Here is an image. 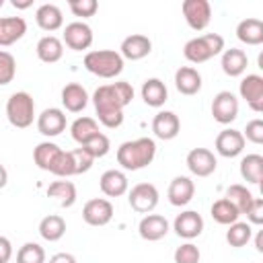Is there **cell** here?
<instances>
[{"label": "cell", "mask_w": 263, "mask_h": 263, "mask_svg": "<svg viewBox=\"0 0 263 263\" xmlns=\"http://www.w3.org/2000/svg\"><path fill=\"white\" fill-rule=\"evenodd\" d=\"M132 99H134V86L125 80L99 86L92 92V105L99 121L109 129L119 127L123 123V109L132 103Z\"/></svg>", "instance_id": "1"}, {"label": "cell", "mask_w": 263, "mask_h": 263, "mask_svg": "<svg viewBox=\"0 0 263 263\" xmlns=\"http://www.w3.org/2000/svg\"><path fill=\"white\" fill-rule=\"evenodd\" d=\"M117 162L125 171H140L148 166L156 156V142L152 138L127 140L117 148Z\"/></svg>", "instance_id": "2"}, {"label": "cell", "mask_w": 263, "mask_h": 263, "mask_svg": "<svg viewBox=\"0 0 263 263\" xmlns=\"http://www.w3.org/2000/svg\"><path fill=\"white\" fill-rule=\"evenodd\" d=\"M84 68L99 78H115L123 72V58L115 49H95L84 55Z\"/></svg>", "instance_id": "3"}, {"label": "cell", "mask_w": 263, "mask_h": 263, "mask_svg": "<svg viewBox=\"0 0 263 263\" xmlns=\"http://www.w3.org/2000/svg\"><path fill=\"white\" fill-rule=\"evenodd\" d=\"M224 49V37L218 33H203L199 37H193L185 43L183 47V55L185 60H189L191 64H203L208 60H212L214 55L222 53Z\"/></svg>", "instance_id": "4"}, {"label": "cell", "mask_w": 263, "mask_h": 263, "mask_svg": "<svg viewBox=\"0 0 263 263\" xmlns=\"http://www.w3.org/2000/svg\"><path fill=\"white\" fill-rule=\"evenodd\" d=\"M6 117H8L10 125H14L18 129L29 127L35 119V101H33V97L25 90L12 92L6 101Z\"/></svg>", "instance_id": "5"}, {"label": "cell", "mask_w": 263, "mask_h": 263, "mask_svg": "<svg viewBox=\"0 0 263 263\" xmlns=\"http://www.w3.org/2000/svg\"><path fill=\"white\" fill-rule=\"evenodd\" d=\"M158 189L152 183H138L127 193V201L138 214H150L158 205Z\"/></svg>", "instance_id": "6"}, {"label": "cell", "mask_w": 263, "mask_h": 263, "mask_svg": "<svg viewBox=\"0 0 263 263\" xmlns=\"http://www.w3.org/2000/svg\"><path fill=\"white\" fill-rule=\"evenodd\" d=\"M181 10L193 31H203L212 21V6L208 0H185L181 4Z\"/></svg>", "instance_id": "7"}, {"label": "cell", "mask_w": 263, "mask_h": 263, "mask_svg": "<svg viewBox=\"0 0 263 263\" xmlns=\"http://www.w3.org/2000/svg\"><path fill=\"white\" fill-rule=\"evenodd\" d=\"M212 115L222 125L232 123L238 117V99L230 90H220L212 101Z\"/></svg>", "instance_id": "8"}, {"label": "cell", "mask_w": 263, "mask_h": 263, "mask_svg": "<svg viewBox=\"0 0 263 263\" xmlns=\"http://www.w3.org/2000/svg\"><path fill=\"white\" fill-rule=\"evenodd\" d=\"M113 218V203L105 197L88 199L82 208V220L88 226H105Z\"/></svg>", "instance_id": "9"}, {"label": "cell", "mask_w": 263, "mask_h": 263, "mask_svg": "<svg viewBox=\"0 0 263 263\" xmlns=\"http://www.w3.org/2000/svg\"><path fill=\"white\" fill-rule=\"evenodd\" d=\"M185 164H187L191 175H195V177H210L216 171L218 160H216L212 150H208V148H193V150H189V154L185 158Z\"/></svg>", "instance_id": "10"}, {"label": "cell", "mask_w": 263, "mask_h": 263, "mask_svg": "<svg viewBox=\"0 0 263 263\" xmlns=\"http://www.w3.org/2000/svg\"><path fill=\"white\" fill-rule=\"evenodd\" d=\"M62 43H66L74 51H84L92 45V29L82 21L68 23L64 29V41Z\"/></svg>", "instance_id": "11"}, {"label": "cell", "mask_w": 263, "mask_h": 263, "mask_svg": "<svg viewBox=\"0 0 263 263\" xmlns=\"http://www.w3.org/2000/svg\"><path fill=\"white\" fill-rule=\"evenodd\" d=\"M238 92L255 113L263 111V78L259 74H247L238 84Z\"/></svg>", "instance_id": "12"}, {"label": "cell", "mask_w": 263, "mask_h": 263, "mask_svg": "<svg viewBox=\"0 0 263 263\" xmlns=\"http://www.w3.org/2000/svg\"><path fill=\"white\" fill-rule=\"evenodd\" d=\"M173 230L177 232V236H181L185 240L197 238L203 232V218L195 210H185V212L177 214V218L173 222Z\"/></svg>", "instance_id": "13"}, {"label": "cell", "mask_w": 263, "mask_h": 263, "mask_svg": "<svg viewBox=\"0 0 263 263\" xmlns=\"http://www.w3.org/2000/svg\"><path fill=\"white\" fill-rule=\"evenodd\" d=\"M37 129L45 138H55L66 129V113L58 107L43 109L37 115Z\"/></svg>", "instance_id": "14"}, {"label": "cell", "mask_w": 263, "mask_h": 263, "mask_svg": "<svg viewBox=\"0 0 263 263\" xmlns=\"http://www.w3.org/2000/svg\"><path fill=\"white\" fill-rule=\"evenodd\" d=\"M245 150V138L242 132L226 127L216 136V152L224 158H234Z\"/></svg>", "instance_id": "15"}, {"label": "cell", "mask_w": 263, "mask_h": 263, "mask_svg": "<svg viewBox=\"0 0 263 263\" xmlns=\"http://www.w3.org/2000/svg\"><path fill=\"white\" fill-rule=\"evenodd\" d=\"M138 232L144 240L156 242L168 234V220L160 214H146L138 224Z\"/></svg>", "instance_id": "16"}, {"label": "cell", "mask_w": 263, "mask_h": 263, "mask_svg": "<svg viewBox=\"0 0 263 263\" xmlns=\"http://www.w3.org/2000/svg\"><path fill=\"white\" fill-rule=\"evenodd\" d=\"M119 49H121L119 55H121L123 60L136 62V60L146 58V55L152 51V41H150L146 35H142V33H134V35H127V37L121 41V47H119Z\"/></svg>", "instance_id": "17"}, {"label": "cell", "mask_w": 263, "mask_h": 263, "mask_svg": "<svg viewBox=\"0 0 263 263\" xmlns=\"http://www.w3.org/2000/svg\"><path fill=\"white\" fill-rule=\"evenodd\" d=\"M152 132L158 140H173L181 132L179 115L173 111H158L152 119Z\"/></svg>", "instance_id": "18"}, {"label": "cell", "mask_w": 263, "mask_h": 263, "mask_svg": "<svg viewBox=\"0 0 263 263\" xmlns=\"http://www.w3.org/2000/svg\"><path fill=\"white\" fill-rule=\"evenodd\" d=\"M99 187L101 191L107 195V197H121L127 193L129 189V181L125 177L123 171H117V168H109L101 175L99 179Z\"/></svg>", "instance_id": "19"}, {"label": "cell", "mask_w": 263, "mask_h": 263, "mask_svg": "<svg viewBox=\"0 0 263 263\" xmlns=\"http://www.w3.org/2000/svg\"><path fill=\"white\" fill-rule=\"evenodd\" d=\"M166 195H168L171 205L183 208V205H187V203L193 199V195H195V183H193L189 177L179 175V177H175V179L171 181Z\"/></svg>", "instance_id": "20"}, {"label": "cell", "mask_w": 263, "mask_h": 263, "mask_svg": "<svg viewBox=\"0 0 263 263\" xmlns=\"http://www.w3.org/2000/svg\"><path fill=\"white\" fill-rule=\"evenodd\" d=\"M27 33V23L23 16H0V47H8L23 39Z\"/></svg>", "instance_id": "21"}, {"label": "cell", "mask_w": 263, "mask_h": 263, "mask_svg": "<svg viewBox=\"0 0 263 263\" xmlns=\"http://www.w3.org/2000/svg\"><path fill=\"white\" fill-rule=\"evenodd\" d=\"M220 66H222V72L230 78H236L240 74H245L247 66H249V58L242 49L238 47H230V49H224L222 53V60H220Z\"/></svg>", "instance_id": "22"}, {"label": "cell", "mask_w": 263, "mask_h": 263, "mask_svg": "<svg viewBox=\"0 0 263 263\" xmlns=\"http://www.w3.org/2000/svg\"><path fill=\"white\" fill-rule=\"evenodd\" d=\"M175 86L181 95H197L201 90V74L191 66H181L175 72Z\"/></svg>", "instance_id": "23"}, {"label": "cell", "mask_w": 263, "mask_h": 263, "mask_svg": "<svg viewBox=\"0 0 263 263\" xmlns=\"http://www.w3.org/2000/svg\"><path fill=\"white\" fill-rule=\"evenodd\" d=\"M62 105L70 113H80L88 105V92H86V88L82 84H78V82L66 84L62 88Z\"/></svg>", "instance_id": "24"}, {"label": "cell", "mask_w": 263, "mask_h": 263, "mask_svg": "<svg viewBox=\"0 0 263 263\" xmlns=\"http://www.w3.org/2000/svg\"><path fill=\"white\" fill-rule=\"evenodd\" d=\"M35 21L39 25V29L47 31V33H53L58 29H62L64 25V14L60 10V6L55 4H41L37 10H35Z\"/></svg>", "instance_id": "25"}, {"label": "cell", "mask_w": 263, "mask_h": 263, "mask_svg": "<svg viewBox=\"0 0 263 263\" xmlns=\"http://www.w3.org/2000/svg\"><path fill=\"white\" fill-rule=\"evenodd\" d=\"M140 95H142V101L148 107H162L166 103V99H168L166 84L160 78H148V80H144Z\"/></svg>", "instance_id": "26"}, {"label": "cell", "mask_w": 263, "mask_h": 263, "mask_svg": "<svg viewBox=\"0 0 263 263\" xmlns=\"http://www.w3.org/2000/svg\"><path fill=\"white\" fill-rule=\"evenodd\" d=\"M35 51H37V58H39L41 62H45V64H55V62H60L62 55H64V43H62V39H58L55 35H45V37H41V39L37 41Z\"/></svg>", "instance_id": "27"}, {"label": "cell", "mask_w": 263, "mask_h": 263, "mask_svg": "<svg viewBox=\"0 0 263 263\" xmlns=\"http://www.w3.org/2000/svg\"><path fill=\"white\" fill-rule=\"evenodd\" d=\"M236 37L238 41L247 43V45H261L263 43V21L259 18H242L236 25Z\"/></svg>", "instance_id": "28"}, {"label": "cell", "mask_w": 263, "mask_h": 263, "mask_svg": "<svg viewBox=\"0 0 263 263\" xmlns=\"http://www.w3.org/2000/svg\"><path fill=\"white\" fill-rule=\"evenodd\" d=\"M39 234L43 240L55 242L66 234V220L58 214H49L39 222Z\"/></svg>", "instance_id": "29"}, {"label": "cell", "mask_w": 263, "mask_h": 263, "mask_svg": "<svg viewBox=\"0 0 263 263\" xmlns=\"http://www.w3.org/2000/svg\"><path fill=\"white\" fill-rule=\"evenodd\" d=\"M60 152H62V148L58 144H53V142H41L33 150V160H35V164L41 171L51 173V166H53V162H55V158H58Z\"/></svg>", "instance_id": "30"}, {"label": "cell", "mask_w": 263, "mask_h": 263, "mask_svg": "<svg viewBox=\"0 0 263 263\" xmlns=\"http://www.w3.org/2000/svg\"><path fill=\"white\" fill-rule=\"evenodd\" d=\"M240 177L247 183L259 185L263 179V156L261 154H247L240 160Z\"/></svg>", "instance_id": "31"}, {"label": "cell", "mask_w": 263, "mask_h": 263, "mask_svg": "<svg viewBox=\"0 0 263 263\" xmlns=\"http://www.w3.org/2000/svg\"><path fill=\"white\" fill-rule=\"evenodd\" d=\"M47 195L55 197L62 208H72L76 203V185L72 181H53L47 187Z\"/></svg>", "instance_id": "32"}, {"label": "cell", "mask_w": 263, "mask_h": 263, "mask_svg": "<svg viewBox=\"0 0 263 263\" xmlns=\"http://www.w3.org/2000/svg\"><path fill=\"white\" fill-rule=\"evenodd\" d=\"M70 134H72V140L82 146V144H86L92 136L99 134V125H97V121H95L92 117H78V119L72 121Z\"/></svg>", "instance_id": "33"}, {"label": "cell", "mask_w": 263, "mask_h": 263, "mask_svg": "<svg viewBox=\"0 0 263 263\" xmlns=\"http://www.w3.org/2000/svg\"><path fill=\"white\" fill-rule=\"evenodd\" d=\"M224 197L238 210V214H247V210L251 208V203H253V199H255V195H253L245 185H240V183L230 185V187L226 189V195H224Z\"/></svg>", "instance_id": "34"}, {"label": "cell", "mask_w": 263, "mask_h": 263, "mask_svg": "<svg viewBox=\"0 0 263 263\" xmlns=\"http://www.w3.org/2000/svg\"><path fill=\"white\" fill-rule=\"evenodd\" d=\"M212 218L218 222V224H224V226H230L234 222H238V210L226 199V197H220L212 203Z\"/></svg>", "instance_id": "35"}, {"label": "cell", "mask_w": 263, "mask_h": 263, "mask_svg": "<svg viewBox=\"0 0 263 263\" xmlns=\"http://www.w3.org/2000/svg\"><path fill=\"white\" fill-rule=\"evenodd\" d=\"M251 236H253V228H251L249 222H234L226 230V242L234 249H240V247L249 245Z\"/></svg>", "instance_id": "36"}, {"label": "cell", "mask_w": 263, "mask_h": 263, "mask_svg": "<svg viewBox=\"0 0 263 263\" xmlns=\"http://www.w3.org/2000/svg\"><path fill=\"white\" fill-rule=\"evenodd\" d=\"M16 263H45V251L37 242H25L16 253Z\"/></svg>", "instance_id": "37"}, {"label": "cell", "mask_w": 263, "mask_h": 263, "mask_svg": "<svg viewBox=\"0 0 263 263\" xmlns=\"http://www.w3.org/2000/svg\"><path fill=\"white\" fill-rule=\"evenodd\" d=\"M16 76V60L10 51L0 49V86H6Z\"/></svg>", "instance_id": "38"}, {"label": "cell", "mask_w": 263, "mask_h": 263, "mask_svg": "<svg viewBox=\"0 0 263 263\" xmlns=\"http://www.w3.org/2000/svg\"><path fill=\"white\" fill-rule=\"evenodd\" d=\"M80 148H84V150H86V152L97 160V158H103V156L109 152L111 142H109V138H107L103 132H99L97 136H92V138H90L86 144H82Z\"/></svg>", "instance_id": "39"}, {"label": "cell", "mask_w": 263, "mask_h": 263, "mask_svg": "<svg viewBox=\"0 0 263 263\" xmlns=\"http://www.w3.org/2000/svg\"><path fill=\"white\" fill-rule=\"evenodd\" d=\"M51 173H53L55 177H72V175H76V171H74V160H72L70 150H62V152L58 154V158H55V162H53V166H51Z\"/></svg>", "instance_id": "40"}, {"label": "cell", "mask_w": 263, "mask_h": 263, "mask_svg": "<svg viewBox=\"0 0 263 263\" xmlns=\"http://www.w3.org/2000/svg\"><path fill=\"white\" fill-rule=\"evenodd\" d=\"M201 253L193 242H183L175 251V263H199Z\"/></svg>", "instance_id": "41"}, {"label": "cell", "mask_w": 263, "mask_h": 263, "mask_svg": "<svg viewBox=\"0 0 263 263\" xmlns=\"http://www.w3.org/2000/svg\"><path fill=\"white\" fill-rule=\"evenodd\" d=\"M68 6H70V10H72L74 16H82V18L95 16V12L99 10L97 0H70Z\"/></svg>", "instance_id": "42"}, {"label": "cell", "mask_w": 263, "mask_h": 263, "mask_svg": "<svg viewBox=\"0 0 263 263\" xmlns=\"http://www.w3.org/2000/svg\"><path fill=\"white\" fill-rule=\"evenodd\" d=\"M70 154H72V160H74V171H76V175H82V173L90 171L95 158H92L84 148H74V150H70Z\"/></svg>", "instance_id": "43"}, {"label": "cell", "mask_w": 263, "mask_h": 263, "mask_svg": "<svg viewBox=\"0 0 263 263\" xmlns=\"http://www.w3.org/2000/svg\"><path fill=\"white\" fill-rule=\"evenodd\" d=\"M242 138L253 144H263V119H251L242 132Z\"/></svg>", "instance_id": "44"}, {"label": "cell", "mask_w": 263, "mask_h": 263, "mask_svg": "<svg viewBox=\"0 0 263 263\" xmlns=\"http://www.w3.org/2000/svg\"><path fill=\"white\" fill-rule=\"evenodd\" d=\"M247 218H249V222L251 224H263V199L261 197H255L253 199V203H251V208L247 210Z\"/></svg>", "instance_id": "45"}, {"label": "cell", "mask_w": 263, "mask_h": 263, "mask_svg": "<svg viewBox=\"0 0 263 263\" xmlns=\"http://www.w3.org/2000/svg\"><path fill=\"white\" fill-rule=\"evenodd\" d=\"M0 257L8 263L10 261V257H12V245H10V240L6 238V236H0Z\"/></svg>", "instance_id": "46"}, {"label": "cell", "mask_w": 263, "mask_h": 263, "mask_svg": "<svg viewBox=\"0 0 263 263\" xmlns=\"http://www.w3.org/2000/svg\"><path fill=\"white\" fill-rule=\"evenodd\" d=\"M49 263H76V257L70 253H55L53 257H49Z\"/></svg>", "instance_id": "47"}, {"label": "cell", "mask_w": 263, "mask_h": 263, "mask_svg": "<svg viewBox=\"0 0 263 263\" xmlns=\"http://www.w3.org/2000/svg\"><path fill=\"white\" fill-rule=\"evenodd\" d=\"M12 6L18 8V10H25V8L33 6V0H12Z\"/></svg>", "instance_id": "48"}, {"label": "cell", "mask_w": 263, "mask_h": 263, "mask_svg": "<svg viewBox=\"0 0 263 263\" xmlns=\"http://www.w3.org/2000/svg\"><path fill=\"white\" fill-rule=\"evenodd\" d=\"M6 183H8V171H6V166L0 162V189L6 187Z\"/></svg>", "instance_id": "49"}, {"label": "cell", "mask_w": 263, "mask_h": 263, "mask_svg": "<svg viewBox=\"0 0 263 263\" xmlns=\"http://www.w3.org/2000/svg\"><path fill=\"white\" fill-rule=\"evenodd\" d=\"M255 249L259 253H263V232H257V236H255Z\"/></svg>", "instance_id": "50"}, {"label": "cell", "mask_w": 263, "mask_h": 263, "mask_svg": "<svg viewBox=\"0 0 263 263\" xmlns=\"http://www.w3.org/2000/svg\"><path fill=\"white\" fill-rule=\"evenodd\" d=\"M2 6H4V0H0V8H2Z\"/></svg>", "instance_id": "51"}, {"label": "cell", "mask_w": 263, "mask_h": 263, "mask_svg": "<svg viewBox=\"0 0 263 263\" xmlns=\"http://www.w3.org/2000/svg\"><path fill=\"white\" fill-rule=\"evenodd\" d=\"M0 263H6V261H4V259H2V257H0Z\"/></svg>", "instance_id": "52"}]
</instances>
